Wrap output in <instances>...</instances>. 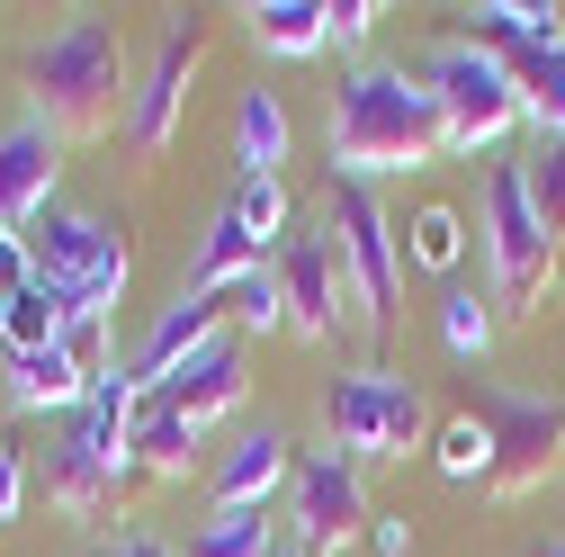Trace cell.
Listing matches in <instances>:
<instances>
[{
	"instance_id": "obj_1",
	"label": "cell",
	"mask_w": 565,
	"mask_h": 557,
	"mask_svg": "<svg viewBox=\"0 0 565 557\" xmlns=\"http://www.w3.org/2000/svg\"><path fill=\"white\" fill-rule=\"evenodd\" d=\"M323 145H332V180H386V171H431L449 154V126H440V99L422 73H404V63H350L332 82Z\"/></svg>"
},
{
	"instance_id": "obj_2",
	"label": "cell",
	"mask_w": 565,
	"mask_h": 557,
	"mask_svg": "<svg viewBox=\"0 0 565 557\" xmlns=\"http://www.w3.org/2000/svg\"><path fill=\"white\" fill-rule=\"evenodd\" d=\"M28 108L63 145H99L108 126H126L135 82H126V36L108 10H73L54 36L28 45Z\"/></svg>"
},
{
	"instance_id": "obj_3",
	"label": "cell",
	"mask_w": 565,
	"mask_h": 557,
	"mask_svg": "<svg viewBox=\"0 0 565 557\" xmlns=\"http://www.w3.org/2000/svg\"><path fill=\"white\" fill-rule=\"evenodd\" d=\"M135 413H145V387H135L126 369L90 378V404L63 423V441L45 459V485H54L63 522H99L108 495L135 476Z\"/></svg>"
},
{
	"instance_id": "obj_4",
	"label": "cell",
	"mask_w": 565,
	"mask_h": 557,
	"mask_svg": "<svg viewBox=\"0 0 565 557\" xmlns=\"http://www.w3.org/2000/svg\"><path fill=\"white\" fill-rule=\"evenodd\" d=\"M422 82H431V99H440L449 154H467V162L493 154L521 126V73L493 45H476V36H440L431 54H422Z\"/></svg>"
},
{
	"instance_id": "obj_5",
	"label": "cell",
	"mask_w": 565,
	"mask_h": 557,
	"mask_svg": "<svg viewBox=\"0 0 565 557\" xmlns=\"http://www.w3.org/2000/svg\"><path fill=\"white\" fill-rule=\"evenodd\" d=\"M484 270H493V306L503 315H539L556 288V234L539 225L530 207V171L521 162H493L484 171Z\"/></svg>"
},
{
	"instance_id": "obj_6",
	"label": "cell",
	"mask_w": 565,
	"mask_h": 557,
	"mask_svg": "<svg viewBox=\"0 0 565 557\" xmlns=\"http://www.w3.org/2000/svg\"><path fill=\"white\" fill-rule=\"evenodd\" d=\"M332 441H341V459L350 467H377V459H413L422 441H431V396H422L413 378H395V369H350L341 387H332Z\"/></svg>"
},
{
	"instance_id": "obj_7",
	"label": "cell",
	"mask_w": 565,
	"mask_h": 557,
	"mask_svg": "<svg viewBox=\"0 0 565 557\" xmlns=\"http://www.w3.org/2000/svg\"><path fill=\"white\" fill-rule=\"evenodd\" d=\"M28 252H36V278H45V288L73 297V315H117L126 278H135L126 234H117L108 217H90V207H54L45 234H36Z\"/></svg>"
},
{
	"instance_id": "obj_8",
	"label": "cell",
	"mask_w": 565,
	"mask_h": 557,
	"mask_svg": "<svg viewBox=\"0 0 565 557\" xmlns=\"http://www.w3.org/2000/svg\"><path fill=\"white\" fill-rule=\"evenodd\" d=\"M332 234H341V261L360 278V333H386L395 324V288H404V243L386 225V207L369 180H332Z\"/></svg>"
},
{
	"instance_id": "obj_9",
	"label": "cell",
	"mask_w": 565,
	"mask_h": 557,
	"mask_svg": "<svg viewBox=\"0 0 565 557\" xmlns=\"http://www.w3.org/2000/svg\"><path fill=\"white\" fill-rule=\"evenodd\" d=\"M278 288H288V333H306V341H332V333L360 324V278H350V261H341L332 217L315 234H288V252H278Z\"/></svg>"
},
{
	"instance_id": "obj_10",
	"label": "cell",
	"mask_w": 565,
	"mask_h": 557,
	"mask_svg": "<svg viewBox=\"0 0 565 557\" xmlns=\"http://www.w3.org/2000/svg\"><path fill=\"white\" fill-rule=\"evenodd\" d=\"M484 423H493V495H530V485H547V467H565V404L556 396L493 387Z\"/></svg>"
},
{
	"instance_id": "obj_11",
	"label": "cell",
	"mask_w": 565,
	"mask_h": 557,
	"mask_svg": "<svg viewBox=\"0 0 565 557\" xmlns=\"http://www.w3.org/2000/svg\"><path fill=\"white\" fill-rule=\"evenodd\" d=\"M288 522H297V539H306V557H341L350 539H369V485H360V467H350L341 450H315V459H297V476H288Z\"/></svg>"
},
{
	"instance_id": "obj_12",
	"label": "cell",
	"mask_w": 565,
	"mask_h": 557,
	"mask_svg": "<svg viewBox=\"0 0 565 557\" xmlns=\"http://www.w3.org/2000/svg\"><path fill=\"white\" fill-rule=\"evenodd\" d=\"M198 54H206V28L180 10V19L162 28L153 63H145V82H135V108H126V145L145 154V162H162V154H171L180 108H189V73H198Z\"/></svg>"
},
{
	"instance_id": "obj_13",
	"label": "cell",
	"mask_w": 565,
	"mask_h": 557,
	"mask_svg": "<svg viewBox=\"0 0 565 557\" xmlns=\"http://www.w3.org/2000/svg\"><path fill=\"white\" fill-rule=\"evenodd\" d=\"M54 180H63V135L36 117V108H19L10 126H0V225H45L54 217Z\"/></svg>"
},
{
	"instance_id": "obj_14",
	"label": "cell",
	"mask_w": 565,
	"mask_h": 557,
	"mask_svg": "<svg viewBox=\"0 0 565 557\" xmlns=\"http://www.w3.org/2000/svg\"><path fill=\"white\" fill-rule=\"evenodd\" d=\"M297 476V441L278 423H252L225 459H216V513H269Z\"/></svg>"
},
{
	"instance_id": "obj_15",
	"label": "cell",
	"mask_w": 565,
	"mask_h": 557,
	"mask_svg": "<svg viewBox=\"0 0 565 557\" xmlns=\"http://www.w3.org/2000/svg\"><path fill=\"white\" fill-rule=\"evenodd\" d=\"M206 341H216V297H171L162 315H153V333L145 341H135V360H126V378L135 387H145V396H162L198 351H206Z\"/></svg>"
},
{
	"instance_id": "obj_16",
	"label": "cell",
	"mask_w": 565,
	"mask_h": 557,
	"mask_svg": "<svg viewBox=\"0 0 565 557\" xmlns=\"http://www.w3.org/2000/svg\"><path fill=\"white\" fill-rule=\"evenodd\" d=\"M243 396H252V369H243V341L234 333H216L206 351L153 396V404H171V413H189V423L206 432V423H225V413H243Z\"/></svg>"
},
{
	"instance_id": "obj_17",
	"label": "cell",
	"mask_w": 565,
	"mask_h": 557,
	"mask_svg": "<svg viewBox=\"0 0 565 557\" xmlns=\"http://www.w3.org/2000/svg\"><path fill=\"white\" fill-rule=\"evenodd\" d=\"M0 369H10V387H0L10 413H82L90 404V369L63 351V341H54V351H10Z\"/></svg>"
},
{
	"instance_id": "obj_18",
	"label": "cell",
	"mask_w": 565,
	"mask_h": 557,
	"mask_svg": "<svg viewBox=\"0 0 565 557\" xmlns=\"http://www.w3.org/2000/svg\"><path fill=\"white\" fill-rule=\"evenodd\" d=\"M565 10L556 0H476V45H493L521 73V63H539V54H556L565 45V28H556Z\"/></svg>"
},
{
	"instance_id": "obj_19",
	"label": "cell",
	"mask_w": 565,
	"mask_h": 557,
	"mask_svg": "<svg viewBox=\"0 0 565 557\" xmlns=\"http://www.w3.org/2000/svg\"><path fill=\"white\" fill-rule=\"evenodd\" d=\"M243 36L269 54V63H315L332 45V0H252L243 10Z\"/></svg>"
},
{
	"instance_id": "obj_20",
	"label": "cell",
	"mask_w": 565,
	"mask_h": 557,
	"mask_svg": "<svg viewBox=\"0 0 565 557\" xmlns=\"http://www.w3.org/2000/svg\"><path fill=\"white\" fill-rule=\"evenodd\" d=\"M288 145H297L288 99H278V91H243V108H234V162H243V180H278Z\"/></svg>"
},
{
	"instance_id": "obj_21",
	"label": "cell",
	"mask_w": 565,
	"mask_h": 557,
	"mask_svg": "<svg viewBox=\"0 0 565 557\" xmlns=\"http://www.w3.org/2000/svg\"><path fill=\"white\" fill-rule=\"evenodd\" d=\"M252 270H260V243H252L234 217H216L206 243H198V261H189V278H180V297H234Z\"/></svg>"
},
{
	"instance_id": "obj_22",
	"label": "cell",
	"mask_w": 565,
	"mask_h": 557,
	"mask_svg": "<svg viewBox=\"0 0 565 557\" xmlns=\"http://www.w3.org/2000/svg\"><path fill=\"white\" fill-rule=\"evenodd\" d=\"M198 450H206V432L189 423V413H171V404H153V396H145V413H135V467L180 485V476L198 467Z\"/></svg>"
},
{
	"instance_id": "obj_23",
	"label": "cell",
	"mask_w": 565,
	"mask_h": 557,
	"mask_svg": "<svg viewBox=\"0 0 565 557\" xmlns=\"http://www.w3.org/2000/svg\"><path fill=\"white\" fill-rule=\"evenodd\" d=\"M225 217L260 243V261L269 252H288V225H297V198H288V180H234V198H225Z\"/></svg>"
},
{
	"instance_id": "obj_24",
	"label": "cell",
	"mask_w": 565,
	"mask_h": 557,
	"mask_svg": "<svg viewBox=\"0 0 565 557\" xmlns=\"http://www.w3.org/2000/svg\"><path fill=\"white\" fill-rule=\"evenodd\" d=\"M431 467L449 485H493V423L484 413H449V423L431 432Z\"/></svg>"
},
{
	"instance_id": "obj_25",
	"label": "cell",
	"mask_w": 565,
	"mask_h": 557,
	"mask_svg": "<svg viewBox=\"0 0 565 557\" xmlns=\"http://www.w3.org/2000/svg\"><path fill=\"white\" fill-rule=\"evenodd\" d=\"M63 324H73V297L36 278V288H19V297H10V351H54Z\"/></svg>"
},
{
	"instance_id": "obj_26",
	"label": "cell",
	"mask_w": 565,
	"mask_h": 557,
	"mask_svg": "<svg viewBox=\"0 0 565 557\" xmlns=\"http://www.w3.org/2000/svg\"><path fill=\"white\" fill-rule=\"evenodd\" d=\"M521 126H539V145H556L565 135V45L521 63Z\"/></svg>"
},
{
	"instance_id": "obj_27",
	"label": "cell",
	"mask_w": 565,
	"mask_h": 557,
	"mask_svg": "<svg viewBox=\"0 0 565 557\" xmlns=\"http://www.w3.org/2000/svg\"><path fill=\"white\" fill-rule=\"evenodd\" d=\"M189 557H278V522L269 513H216L189 539Z\"/></svg>"
},
{
	"instance_id": "obj_28",
	"label": "cell",
	"mask_w": 565,
	"mask_h": 557,
	"mask_svg": "<svg viewBox=\"0 0 565 557\" xmlns=\"http://www.w3.org/2000/svg\"><path fill=\"white\" fill-rule=\"evenodd\" d=\"M440 341H449V360H484V351H493V297L449 288V297H440Z\"/></svg>"
},
{
	"instance_id": "obj_29",
	"label": "cell",
	"mask_w": 565,
	"mask_h": 557,
	"mask_svg": "<svg viewBox=\"0 0 565 557\" xmlns=\"http://www.w3.org/2000/svg\"><path fill=\"white\" fill-rule=\"evenodd\" d=\"M404 234H413L404 261H422V270H458V252H467V217H458V207H422Z\"/></svg>"
},
{
	"instance_id": "obj_30",
	"label": "cell",
	"mask_w": 565,
	"mask_h": 557,
	"mask_svg": "<svg viewBox=\"0 0 565 557\" xmlns=\"http://www.w3.org/2000/svg\"><path fill=\"white\" fill-rule=\"evenodd\" d=\"M225 306H234V324H243V333H288V288H278V261H260Z\"/></svg>"
},
{
	"instance_id": "obj_31",
	"label": "cell",
	"mask_w": 565,
	"mask_h": 557,
	"mask_svg": "<svg viewBox=\"0 0 565 557\" xmlns=\"http://www.w3.org/2000/svg\"><path fill=\"white\" fill-rule=\"evenodd\" d=\"M530 171V207H539V225L556 234V252H565V135L556 145H539V162H521Z\"/></svg>"
},
{
	"instance_id": "obj_32",
	"label": "cell",
	"mask_w": 565,
	"mask_h": 557,
	"mask_svg": "<svg viewBox=\"0 0 565 557\" xmlns=\"http://www.w3.org/2000/svg\"><path fill=\"white\" fill-rule=\"evenodd\" d=\"M377 19H386V0H332V45L360 54V45L377 36Z\"/></svg>"
},
{
	"instance_id": "obj_33",
	"label": "cell",
	"mask_w": 565,
	"mask_h": 557,
	"mask_svg": "<svg viewBox=\"0 0 565 557\" xmlns=\"http://www.w3.org/2000/svg\"><path fill=\"white\" fill-rule=\"evenodd\" d=\"M19 288H36V252H28V234L0 225V297H19Z\"/></svg>"
},
{
	"instance_id": "obj_34",
	"label": "cell",
	"mask_w": 565,
	"mask_h": 557,
	"mask_svg": "<svg viewBox=\"0 0 565 557\" xmlns=\"http://www.w3.org/2000/svg\"><path fill=\"white\" fill-rule=\"evenodd\" d=\"M19 504H28V467H19L10 441H0V522H19Z\"/></svg>"
},
{
	"instance_id": "obj_35",
	"label": "cell",
	"mask_w": 565,
	"mask_h": 557,
	"mask_svg": "<svg viewBox=\"0 0 565 557\" xmlns=\"http://www.w3.org/2000/svg\"><path fill=\"white\" fill-rule=\"evenodd\" d=\"M108 557H180V548H171L162 530H145V522H126V530L108 539Z\"/></svg>"
},
{
	"instance_id": "obj_36",
	"label": "cell",
	"mask_w": 565,
	"mask_h": 557,
	"mask_svg": "<svg viewBox=\"0 0 565 557\" xmlns=\"http://www.w3.org/2000/svg\"><path fill=\"white\" fill-rule=\"evenodd\" d=\"M369 539H377V557H404V548H413V522H404V513H377Z\"/></svg>"
},
{
	"instance_id": "obj_37",
	"label": "cell",
	"mask_w": 565,
	"mask_h": 557,
	"mask_svg": "<svg viewBox=\"0 0 565 557\" xmlns=\"http://www.w3.org/2000/svg\"><path fill=\"white\" fill-rule=\"evenodd\" d=\"M0 360H10V297H0Z\"/></svg>"
},
{
	"instance_id": "obj_38",
	"label": "cell",
	"mask_w": 565,
	"mask_h": 557,
	"mask_svg": "<svg viewBox=\"0 0 565 557\" xmlns=\"http://www.w3.org/2000/svg\"><path fill=\"white\" fill-rule=\"evenodd\" d=\"M278 557H306V548H278Z\"/></svg>"
},
{
	"instance_id": "obj_39",
	"label": "cell",
	"mask_w": 565,
	"mask_h": 557,
	"mask_svg": "<svg viewBox=\"0 0 565 557\" xmlns=\"http://www.w3.org/2000/svg\"><path fill=\"white\" fill-rule=\"evenodd\" d=\"M547 557H565V539H556V548H547Z\"/></svg>"
}]
</instances>
